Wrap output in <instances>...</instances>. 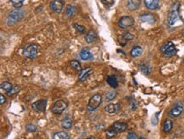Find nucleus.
Returning a JSON list of instances; mask_svg holds the SVG:
<instances>
[{
  "label": "nucleus",
  "mask_w": 184,
  "mask_h": 139,
  "mask_svg": "<svg viewBox=\"0 0 184 139\" xmlns=\"http://www.w3.org/2000/svg\"><path fill=\"white\" fill-rule=\"evenodd\" d=\"M76 13V8L74 6V5H68L67 8H66V10H65V13L66 15L69 16V17H71L73 15H75Z\"/></svg>",
  "instance_id": "nucleus-21"
},
{
  "label": "nucleus",
  "mask_w": 184,
  "mask_h": 139,
  "mask_svg": "<svg viewBox=\"0 0 184 139\" xmlns=\"http://www.w3.org/2000/svg\"><path fill=\"white\" fill-rule=\"evenodd\" d=\"M74 28L76 29L77 31L81 32V33H84L86 31V28L82 25H80L78 24H74Z\"/></svg>",
  "instance_id": "nucleus-32"
},
{
  "label": "nucleus",
  "mask_w": 184,
  "mask_h": 139,
  "mask_svg": "<svg viewBox=\"0 0 184 139\" xmlns=\"http://www.w3.org/2000/svg\"><path fill=\"white\" fill-rule=\"evenodd\" d=\"M140 19L142 22L148 23V24H154V16L152 13H144L140 16Z\"/></svg>",
  "instance_id": "nucleus-16"
},
{
  "label": "nucleus",
  "mask_w": 184,
  "mask_h": 139,
  "mask_svg": "<svg viewBox=\"0 0 184 139\" xmlns=\"http://www.w3.org/2000/svg\"><path fill=\"white\" fill-rule=\"evenodd\" d=\"M120 107H121L120 104H109V105H108L106 107L104 108V111L108 114H110V115L116 114L119 111Z\"/></svg>",
  "instance_id": "nucleus-12"
},
{
  "label": "nucleus",
  "mask_w": 184,
  "mask_h": 139,
  "mask_svg": "<svg viewBox=\"0 0 184 139\" xmlns=\"http://www.w3.org/2000/svg\"><path fill=\"white\" fill-rule=\"evenodd\" d=\"M130 53L132 58H138V57H139V56L142 55L143 49H142V47H140L138 46H134L132 49L131 50Z\"/></svg>",
  "instance_id": "nucleus-19"
},
{
  "label": "nucleus",
  "mask_w": 184,
  "mask_h": 139,
  "mask_svg": "<svg viewBox=\"0 0 184 139\" xmlns=\"http://www.w3.org/2000/svg\"><path fill=\"white\" fill-rule=\"evenodd\" d=\"M96 39H97V35L94 30H90L89 31H87V36H86V41L87 43H92L95 41Z\"/></svg>",
  "instance_id": "nucleus-18"
},
{
  "label": "nucleus",
  "mask_w": 184,
  "mask_h": 139,
  "mask_svg": "<svg viewBox=\"0 0 184 139\" xmlns=\"http://www.w3.org/2000/svg\"><path fill=\"white\" fill-rule=\"evenodd\" d=\"M140 70H141L142 72L144 73L145 75H148V74H149V72H150V70H149L148 66V65H146V64H144V63L140 65Z\"/></svg>",
  "instance_id": "nucleus-28"
},
{
  "label": "nucleus",
  "mask_w": 184,
  "mask_h": 139,
  "mask_svg": "<svg viewBox=\"0 0 184 139\" xmlns=\"http://www.w3.org/2000/svg\"><path fill=\"white\" fill-rule=\"evenodd\" d=\"M26 128H27V131L28 132H36V129H37L36 126L33 125V124H27Z\"/></svg>",
  "instance_id": "nucleus-31"
},
{
  "label": "nucleus",
  "mask_w": 184,
  "mask_h": 139,
  "mask_svg": "<svg viewBox=\"0 0 184 139\" xmlns=\"http://www.w3.org/2000/svg\"><path fill=\"white\" fill-rule=\"evenodd\" d=\"M183 112V105L182 103H176L169 111V116L171 117H178Z\"/></svg>",
  "instance_id": "nucleus-9"
},
{
  "label": "nucleus",
  "mask_w": 184,
  "mask_h": 139,
  "mask_svg": "<svg viewBox=\"0 0 184 139\" xmlns=\"http://www.w3.org/2000/svg\"><path fill=\"white\" fill-rule=\"evenodd\" d=\"M144 4L146 8L150 10H154L159 8L160 0H144Z\"/></svg>",
  "instance_id": "nucleus-13"
},
{
  "label": "nucleus",
  "mask_w": 184,
  "mask_h": 139,
  "mask_svg": "<svg viewBox=\"0 0 184 139\" xmlns=\"http://www.w3.org/2000/svg\"><path fill=\"white\" fill-rule=\"evenodd\" d=\"M80 58H81L82 60L87 61V60H92V59H94V56H93V54L91 53L88 50L82 49L81 52H80Z\"/></svg>",
  "instance_id": "nucleus-17"
},
{
  "label": "nucleus",
  "mask_w": 184,
  "mask_h": 139,
  "mask_svg": "<svg viewBox=\"0 0 184 139\" xmlns=\"http://www.w3.org/2000/svg\"><path fill=\"white\" fill-rule=\"evenodd\" d=\"M47 107V99H40L32 105V108L33 111L36 112H44Z\"/></svg>",
  "instance_id": "nucleus-8"
},
{
  "label": "nucleus",
  "mask_w": 184,
  "mask_h": 139,
  "mask_svg": "<svg viewBox=\"0 0 184 139\" xmlns=\"http://www.w3.org/2000/svg\"><path fill=\"white\" fill-rule=\"evenodd\" d=\"M116 92H115V91H109V92H108L107 94H106V95H105V100L106 101H111V100H113V99L116 98Z\"/></svg>",
  "instance_id": "nucleus-26"
},
{
  "label": "nucleus",
  "mask_w": 184,
  "mask_h": 139,
  "mask_svg": "<svg viewBox=\"0 0 184 139\" xmlns=\"http://www.w3.org/2000/svg\"><path fill=\"white\" fill-rule=\"evenodd\" d=\"M25 15V12L23 10H13L9 13L7 19H6V22L9 25H14V24L20 21L21 19L24 17Z\"/></svg>",
  "instance_id": "nucleus-2"
},
{
  "label": "nucleus",
  "mask_w": 184,
  "mask_h": 139,
  "mask_svg": "<svg viewBox=\"0 0 184 139\" xmlns=\"http://www.w3.org/2000/svg\"><path fill=\"white\" fill-rule=\"evenodd\" d=\"M92 71H93V70H92L91 67H86V68L81 69L80 74H79V77H78L79 81H84L86 78H87V77L91 74Z\"/></svg>",
  "instance_id": "nucleus-14"
},
{
  "label": "nucleus",
  "mask_w": 184,
  "mask_h": 139,
  "mask_svg": "<svg viewBox=\"0 0 184 139\" xmlns=\"http://www.w3.org/2000/svg\"><path fill=\"white\" fill-rule=\"evenodd\" d=\"M66 107H67V104L65 103L64 100H58L54 104L51 111L54 114H60L66 109Z\"/></svg>",
  "instance_id": "nucleus-6"
},
{
  "label": "nucleus",
  "mask_w": 184,
  "mask_h": 139,
  "mask_svg": "<svg viewBox=\"0 0 184 139\" xmlns=\"http://www.w3.org/2000/svg\"><path fill=\"white\" fill-rule=\"evenodd\" d=\"M128 139H137L138 138V136L135 134L134 132H129V134H128Z\"/></svg>",
  "instance_id": "nucleus-34"
},
{
  "label": "nucleus",
  "mask_w": 184,
  "mask_h": 139,
  "mask_svg": "<svg viewBox=\"0 0 184 139\" xmlns=\"http://www.w3.org/2000/svg\"><path fill=\"white\" fill-rule=\"evenodd\" d=\"M54 139H69L70 138V136L65 132H55L54 135Z\"/></svg>",
  "instance_id": "nucleus-24"
},
{
  "label": "nucleus",
  "mask_w": 184,
  "mask_h": 139,
  "mask_svg": "<svg viewBox=\"0 0 184 139\" xmlns=\"http://www.w3.org/2000/svg\"><path fill=\"white\" fill-rule=\"evenodd\" d=\"M141 5V0H128L127 2V9L133 11L138 9Z\"/></svg>",
  "instance_id": "nucleus-15"
},
{
  "label": "nucleus",
  "mask_w": 184,
  "mask_h": 139,
  "mask_svg": "<svg viewBox=\"0 0 184 139\" xmlns=\"http://www.w3.org/2000/svg\"><path fill=\"white\" fill-rule=\"evenodd\" d=\"M116 134H117V132H116V131L114 130V129H113L112 127L109 128L108 130L106 131V136H107V138H109L115 137V136H116Z\"/></svg>",
  "instance_id": "nucleus-29"
},
{
  "label": "nucleus",
  "mask_w": 184,
  "mask_h": 139,
  "mask_svg": "<svg viewBox=\"0 0 184 139\" xmlns=\"http://www.w3.org/2000/svg\"><path fill=\"white\" fill-rule=\"evenodd\" d=\"M111 127L117 133H121L127 129V124L125 122H122V121H116V122L113 123Z\"/></svg>",
  "instance_id": "nucleus-11"
},
{
  "label": "nucleus",
  "mask_w": 184,
  "mask_h": 139,
  "mask_svg": "<svg viewBox=\"0 0 184 139\" xmlns=\"http://www.w3.org/2000/svg\"><path fill=\"white\" fill-rule=\"evenodd\" d=\"M179 3L178 2H176L173 4L171 5L169 13H168V19H167V21L169 25H173L177 19L179 17Z\"/></svg>",
  "instance_id": "nucleus-1"
},
{
  "label": "nucleus",
  "mask_w": 184,
  "mask_h": 139,
  "mask_svg": "<svg viewBox=\"0 0 184 139\" xmlns=\"http://www.w3.org/2000/svg\"><path fill=\"white\" fill-rule=\"evenodd\" d=\"M134 25V19L132 16H123L119 20V26L122 29H126Z\"/></svg>",
  "instance_id": "nucleus-7"
},
{
  "label": "nucleus",
  "mask_w": 184,
  "mask_h": 139,
  "mask_svg": "<svg viewBox=\"0 0 184 139\" xmlns=\"http://www.w3.org/2000/svg\"><path fill=\"white\" fill-rule=\"evenodd\" d=\"M160 51L164 53V55L166 57H168V58L173 57L176 53V47L171 41H169V42H167V43L162 46Z\"/></svg>",
  "instance_id": "nucleus-3"
},
{
  "label": "nucleus",
  "mask_w": 184,
  "mask_h": 139,
  "mask_svg": "<svg viewBox=\"0 0 184 139\" xmlns=\"http://www.w3.org/2000/svg\"><path fill=\"white\" fill-rule=\"evenodd\" d=\"M1 89L3 90H5V92H7L9 94V92H11L13 90V85L9 82H4L1 84Z\"/></svg>",
  "instance_id": "nucleus-23"
},
{
  "label": "nucleus",
  "mask_w": 184,
  "mask_h": 139,
  "mask_svg": "<svg viewBox=\"0 0 184 139\" xmlns=\"http://www.w3.org/2000/svg\"><path fill=\"white\" fill-rule=\"evenodd\" d=\"M37 53H38V48H37V46L35 44L28 45L23 51V55L31 59L35 58Z\"/></svg>",
  "instance_id": "nucleus-5"
},
{
  "label": "nucleus",
  "mask_w": 184,
  "mask_h": 139,
  "mask_svg": "<svg viewBox=\"0 0 184 139\" xmlns=\"http://www.w3.org/2000/svg\"><path fill=\"white\" fill-rule=\"evenodd\" d=\"M5 101H6V98H5L3 94H0V104H1V105H3V104H5Z\"/></svg>",
  "instance_id": "nucleus-35"
},
{
  "label": "nucleus",
  "mask_w": 184,
  "mask_h": 139,
  "mask_svg": "<svg viewBox=\"0 0 184 139\" xmlns=\"http://www.w3.org/2000/svg\"><path fill=\"white\" fill-rule=\"evenodd\" d=\"M122 38L126 40H132V39H134V36H132V35L131 33H129V32H126V33H125V34L123 35Z\"/></svg>",
  "instance_id": "nucleus-33"
},
{
  "label": "nucleus",
  "mask_w": 184,
  "mask_h": 139,
  "mask_svg": "<svg viewBox=\"0 0 184 139\" xmlns=\"http://www.w3.org/2000/svg\"><path fill=\"white\" fill-rule=\"evenodd\" d=\"M70 64H71V66L74 69H76V70H81V64H80L79 62L74 60V61H71V62L70 63Z\"/></svg>",
  "instance_id": "nucleus-30"
},
{
  "label": "nucleus",
  "mask_w": 184,
  "mask_h": 139,
  "mask_svg": "<svg viewBox=\"0 0 184 139\" xmlns=\"http://www.w3.org/2000/svg\"><path fill=\"white\" fill-rule=\"evenodd\" d=\"M25 0H11L10 2H11V4H12V5H13L14 8H17V9H20V8H21L23 5V2H24Z\"/></svg>",
  "instance_id": "nucleus-27"
},
{
  "label": "nucleus",
  "mask_w": 184,
  "mask_h": 139,
  "mask_svg": "<svg viewBox=\"0 0 184 139\" xmlns=\"http://www.w3.org/2000/svg\"><path fill=\"white\" fill-rule=\"evenodd\" d=\"M107 83L109 84V85L114 88V89L118 87V81H117V78L115 76H109L107 78Z\"/></svg>",
  "instance_id": "nucleus-20"
},
{
  "label": "nucleus",
  "mask_w": 184,
  "mask_h": 139,
  "mask_svg": "<svg viewBox=\"0 0 184 139\" xmlns=\"http://www.w3.org/2000/svg\"><path fill=\"white\" fill-rule=\"evenodd\" d=\"M101 102H102V96L99 94H94L90 99L89 103H88V105H87V110L89 111H94L100 105Z\"/></svg>",
  "instance_id": "nucleus-4"
},
{
  "label": "nucleus",
  "mask_w": 184,
  "mask_h": 139,
  "mask_svg": "<svg viewBox=\"0 0 184 139\" xmlns=\"http://www.w3.org/2000/svg\"><path fill=\"white\" fill-rule=\"evenodd\" d=\"M61 126H63L65 129H70L72 126V121L69 117H65L61 121Z\"/></svg>",
  "instance_id": "nucleus-22"
},
{
  "label": "nucleus",
  "mask_w": 184,
  "mask_h": 139,
  "mask_svg": "<svg viewBox=\"0 0 184 139\" xmlns=\"http://www.w3.org/2000/svg\"><path fill=\"white\" fill-rule=\"evenodd\" d=\"M172 126H173V123H172V121L171 120H166L165 122H164L163 131L165 132H169L172 129Z\"/></svg>",
  "instance_id": "nucleus-25"
},
{
  "label": "nucleus",
  "mask_w": 184,
  "mask_h": 139,
  "mask_svg": "<svg viewBox=\"0 0 184 139\" xmlns=\"http://www.w3.org/2000/svg\"><path fill=\"white\" fill-rule=\"evenodd\" d=\"M64 4L63 0H54L50 4V8L55 13H60L64 8Z\"/></svg>",
  "instance_id": "nucleus-10"
}]
</instances>
